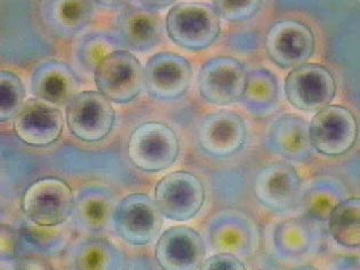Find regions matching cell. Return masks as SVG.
I'll return each mask as SVG.
<instances>
[{
    "label": "cell",
    "instance_id": "1",
    "mask_svg": "<svg viewBox=\"0 0 360 270\" xmlns=\"http://www.w3.org/2000/svg\"><path fill=\"white\" fill-rule=\"evenodd\" d=\"M165 30L177 46L190 52H200L220 37L221 20L212 5L180 3L168 11Z\"/></svg>",
    "mask_w": 360,
    "mask_h": 270
},
{
    "label": "cell",
    "instance_id": "2",
    "mask_svg": "<svg viewBox=\"0 0 360 270\" xmlns=\"http://www.w3.org/2000/svg\"><path fill=\"white\" fill-rule=\"evenodd\" d=\"M127 154L131 163L142 172H162L179 158L180 140L171 126L146 122L129 135Z\"/></svg>",
    "mask_w": 360,
    "mask_h": 270
},
{
    "label": "cell",
    "instance_id": "3",
    "mask_svg": "<svg viewBox=\"0 0 360 270\" xmlns=\"http://www.w3.org/2000/svg\"><path fill=\"white\" fill-rule=\"evenodd\" d=\"M75 200L74 191L65 180L38 179L22 195V212L38 227H56L70 218Z\"/></svg>",
    "mask_w": 360,
    "mask_h": 270
},
{
    "label": "cell",
    "instance_id": "4",
    "mask_svg": "<svg viewBox=\"0 0 360 270\" xmlns=\"http://www.w3.org/2000/svg\"><path fill=\"white\" fill-rule=\"evenodd\" d=\"M65 122L71 134L86 143H98L116 124L112 102L98 91H83L65 105Z\"/></svg>",
    "mask_w": 360,
    "mask_h": 270
},
{
    "label": "cell",
    "instance_id": "5",
    "mask_svg": "<svg viewBox=\"0 0 360 270\" xmlns=\"http://www.w3.org/2000/svg\"><path fill=\"white\" fill-rule=\"evenodd\" d=\"M98 92L117 105L134 101L144 89V69L127 49H118L100 62L94 71Z\"/></svg>",
    "mask_w": 360,
    "mask_h": 270
},
{
    "label": "cell",
    "instance_id": "6",
    "mask_svg": "<svg viewBox=\"0 0 360 270\" xmlns=\"http://www.w3.org/2000/svg\"><path fill=\"white\" fill-rule=\"evenodd\" d=\"M162 214L146 193H129L116 205L112 227L117 236L131 245H149L162 231Z\"/></svg>",
    "mask_w": 360,
    "mask_h": 270
},
{
    "label": "cell",
    "instance_id": "7",
    "mask_svg": "<svg viewBox=\"0 0 360 270\" xmlns=\"http://www.w3.org/2000/svg\"><path fill=\"white\" fill-rule=\"evenodd\" d=\"M153 200L164 218L186 222L202 211L206 191L197 175L188 171H174L159 180Z\"/></svg>",
    "mask_w": 360,
    "mask_h": 270
},
{
    "label": "cell",
    "instance_id": "8",
    "mask_svg": "<svg viewBox=\"0 0 360 270\" xmlns=\"http://www.w3.org/2000/svg\"><path fill=\"white\" fill-rule=\"evenodd\" d=\"M312 147L327 157L349 154L357 143V118L343 105H330L318 111L309 124Z\"/></svg>",
    "mask_w": 360,
    "mask_h": 270
},
{
    "label": "cell",
    "instance_id": "9",
    "mask_svg": "<svg viewBox=\"0 0 360 270\" xmlns=\"http://www.w3.org/2000/svg\"><path fill=\"white\" fill-rule=\"evenodd\" d=\"M338 84L330 69L318 63L294 68L285 79L287 101L304 112H318L332 103Z\"/></svg>",
    "mask_w": 360,
    "mask_h": 270
},
{
    "label": "cell",
    "instance_id": "10",
    "mask_svg": "<svg viewBox=\"0 0 360 270\" xmlns=\"http://www.w3.org/2000/svg\"><path fill=\"white\" fill-rule=\"evenodd\" d=\"M248 71L237 58L217 56L200 68L198 89L205 101L226 107L241 101L248 85Z\"/></svg>",
    "mask_w": 360,
    "mask_h": 270
},
{
    "label": "cell",
    "instance_id": "11",
    "mask_svg": "<svg viewBox=\"0 0 360 270\" xmlns=\"http://www.w3.org/2000/svg\"><path fill=\"white\" fill-rule=\"evenodd\" d=\"M193 75L188 58L176 53H157L144 68V89L157 101H176L189 91Z\"/></svg>",
    "mask_w": 360,
    "mask_h": 270
},
{
    "label": "cell",
    "instance_id": "12",
    "mask_svg": "<svg viewBox=\"0 0 360 270\" xmlns=\"http://www.w3.org/2000/svg\"><path fill=\"white\" fill-rule=\"evenodd\" d=\"M269 58L281 69H294L308 63L316 52V37L309 25L296 20H281L266 36Z\"/></svg>",
    "mask_w": 360,
    "mask_h": 270
},
{
    "label": "cell",
    "instance_id": "13",
    "mask_svg": "<svg viewBox=\"0 0 360 270\" xmlns=\"http://www.w3.org/2000/svg\"><path fill=\"white\" fill-rule=\"evenodd\" d=\"M197 139L205 154L217 158L233 156L246 145L248 126L233 111H215L202 118Z\"/></svg>",
    "mask_w": 360,
    "mask_h": 270
},
{
    "label": "cell",
    "instance_id": "14",
    "mask_svg": "<svg viewBox=\"0 0 360 270\" xmlns=\"http://www.w3.org/2000/svg\"><path fill=\"white\" fill-rule=\"evenodd\" d=\"M65 117L58 108L38 98L25 102L13 120V129L25 145L34 148L49 147L61 138Z\"/></svg>",
    "mask_w": 360,
    "mask_h": 270
},
{
    "label": "cell",
    "instance_id": "15",
    "mask_svg": "<svg viewBox=\"0 0 360 270\" xmlns=\"http://www.w3.org/2000/svg\"><path fill=\"white\" fill-rule=\"evenodd\" d=\"M301 187L302 181L294 166L275 163L259 169L254 193L259 204L272 212L286 213L299 204Z\"/></svg>",
    "mask_w": 360,
    "mask_h": 270
},
{
    "label": "cell",
    "instance_id": "16",
    "mask_svg": "<svg viewBox=\"0 0 360 270\" xmlns=\"http://www.w3.org/2000/svg\"><path fill=\"white\" fill-rule=\"evenodd\" d=\"M155 257L162 269H200L206 257V245L193 228L175 226L159 235Z\"/></svg>",
    "mask_w": 360,
    "mask_h": 270
},
{
    "label": "cell",
    "instance_id": "17",
    "mask_svg": "<svg viewBox=\"0 0 360 270\" xmlns=\"http://www.w3.org/2000/svg\"><path fill=\"white\" fill-rule=\"evenodd\" d=\"M117 39L122 49L129 52H149L158 46L164 37L165 25L156 12L141 6H127L117 18Z\"/></svg>",
    "mask_w": 360,
    "mask_h": 270
},
{
    "label": "cell",
    "instance_id": "18",
    "mask_svg": "<svg viewBox=\"0 0 360 270\" xmlns=\"http://www.w3.org/2000/svg\"><path fill=\"white\" fill-rule=\"evenodd\" d=\"M210 244L214 250L250 257L259 248V231L246 215L233 211L217 214L208 227Z\"/></svg>",
    "mask_w": 360,
    "mask_h": 270
},
{
    "label": "cell",
    "instance_id": "19",
    "mask_svg": "<svg viewBox=\"0 0 360 270\" xmlns=\"http://www.w3.org/2000/svg\"><path fill=\"white\" fill-rule=\"evenodd\" d=\"M269 147L292 163H308L314 157L309 123L296 115L278 117L268 134Z\"/></svg>",
    "mask_w": 360,
    "mask_h": 270
},
{
    "label": "cell",
    "instance_id": "20",
    "mask_svg": "<svg viewBox=\"0 0 360 270\" xmlns=\"http://www.w3.org/2000/svg\"><path fill=\"white\" fill-rule=\"evenodd\" d=\"M79 78L65 62H43L31 77V92L34 98L51 105H67L79 93Z\"/></svg>",
    "mask_w": 360,
    "mask_h": 270
},
{
    "label": "cell",
    "instance_id": "21",
    "mask_svg": "<svg viewBox=\"0 0 360 270\" xmlns=\"http://www.w3.org/2000/svg\"><path fill=\"white\" fill-rule=\"evenodd\" d=\"M95 5L93 1H44L39 15L51 34L58 38H71L89 27L94 18Z\"/></svg>",
    "mask_w": 360,
    "mask_h": 270
},
{
    "label": "cell",
    "instance_id": "22",
    "mask_svg": "<svg viewBox=\"0 0 360 270\" xmlns=\"http://www.w3.org/2000/svg\"><path fill=\"white\" fill-rule=\"evenodd\" d=\"M115 197L105 188H86L78 193L75 200V224L85 233H103L110 222L115 212Z\"/></svg>",
    "mask_w": 360,
    "mask_h": 270
},
{
    "label": "cell",
    "instance_id": "23",
    "mask_svg": "<svg viewBox=\"0 0 360 270\" xmlns=\"http://www.w3.org/2000/svg\"><path fill=\"white\" fill-rule=\"evenodd\" d=\"M279 101V85L275 74L266 68L248 71V85L241 103L250 114L266 117L277 109Z\"/></svg>",
    "mask_w": 360,
    "mask_h": 270
},
{
    "label": "cell",
    "instance_id": "24",
    "mask_svg": "<svg viewBox=\"0 0 360 270\" xmlns=\"http://www.w3.org/2000/svg\"><path fill=\"white\" fill-rule=\"evenodd\" d=\"M72 264L80 270L124 269L125 257L109 240L89 238L75 249Z\"/></svg>",
    "mask_w": 360,
    "mask_h": 270
},
{
    "label": "cell",
    "instance_id": "25",
    "mask_svg": "<svg viewBox=\"0 0 360 270\" xmlns=\"http://www.w3.org/2000/svg\"><path fill=\"white\" fill-rule=\"evenodd\" d=\"M272 237L279 255L287 258H296L310 251L316 236L308 220L292 218L279 222Z\"/></svg>",
    "mask_w": 360,
    "mask_h": 270
},
{
    "label": "cell",
    "instance_id": "26",
    "mask_svg": "<svg viewBox=\"0 0 360 270\" xmlns=\"http://www.w3.org/2000/svg\"><path fill=\"white\" fill-rule=\"evenodd\" d=\"M347 198L345 188L336 180L321 179L305 191L303 206L309 218L316 221H327L340 202Z\"/></svg>",
    "mask_w": 360,
    "mask_h": 270
},
{
    "label": "cell",
    "instance_id": "27",
    "mask_svg": "<svg viewBox=\"0 0 360 270\" xmlns=\"http://www.w3.org/2000/svg\"><path fill=\"white\" fill-rule=\"evenodd\" d=\"M330 235L340 245L357 249L360 245V200L345 198L328 219Z\"/></svg>",
    "mask_w": 360,
    "mask_h": 270
},
{
    "label": "cell",
    "instance_id": "28",
    "mask_svg": "<svg viewBox=\"0 0 360 270\" xmlns=\"http://www.w3.org/2000/svg\"><path fill=\"white\" fill-rule=\"evenodd\" d=\"M120 49L122 46L115 34L93 32L84 36L77 44V60L84 70L94 72L100 62Z\"/></svg>",
    "mask_w": 360,
    "mask_h": 270
},
{
    "label": "cell",
    "instance_id": "29",
    "mask_svg": "<svg viewBox=\"0 0 360 270\" xmlns=\"http://www.w3.org/2000/svg\"><path fill=\"white\" fill-rule=\"evenodd\" d=\"M25 85L21 78L12 71L0 72V122L6 123L14 120L25 105Z\"/></svg>",
    "mask_w": 360,
    "mask_h": 270
},
{
    "label": "cell",
    "instance_id": "30",
    "mask_svg": "<svg viewBox=\"0 0 360 270\" xmlns=\"http://www.w3.org/2000/svg\"><path fill=\"white\" fill-rule=\"evenodd\" d=\"M262 1L246 0V1H224L217 0L212 3V7L217 15L224 21L231 23L250 21L259 14L262 8Z\"/></svg>",
    "mask_w": 360,
    "mask_h": 270
},
{
    "label": "cell",
    "instance_id": "31",
    "mask_svg": "<svg viewBox=\"0 0 360 270\" xmlns=\"http://www.w3.org/2000/svg\"><path fill=\"white\" fill-rule=\"evenodd\" d=\"M205 270H244L246 269L244 262L236 255L219 252L212 255L208 260L204 261L202 268Z\"/></svg>",
    "mask_w": 360,
    "mask_h": 270
},
{
    "label": "cell",
    "instance_id": "32",
    "mask_svg": "<svg viewBox=\"0 0 360 270\" xmlns=\"http://www.w3.org/2000/svg\"><path fill=\"white\" fill-rule=\"evenodd\" d=\"M25 240L30 243L31 245H34L37 249L46 250L52 249V246L49 244H54V245H61L63 244L61 240H58V237L56 236V233H49V231H34L29 229L27 233L23 235Z\"/></svg>",
    "mask_w": 360,
    "mask_h": 270
},
{
    "label": "cell",
    "instance_id": "33",
    "mask_svg": "<svg viewBox=\"0 0 360 270\" xmlns=\"http://www.w3.org/2000/svg\"><path fill=\"white\" fill-rule=\"evenodd\" d=\"M16 240H18V237H16L15 231L8 226L7 227L3 226L1 228V250H5L1 252L3 260H11L15 257L16 245H18Z\"/></svg>",
    "mask_w": 360,
    "mask_h": 270
},
{
    "label": "cell",
    "instance_id": "34",
    "mask_svg": "<svg viewBox=\"0 0 360 270\" xmlns=\"http://www.w3.org/2000/svg\"><path fill=\"white\" fill-rule=\"evenodd\" d=\"M230 43L233 49L241 52V54H250L252 51H255L257 46V36L253 34H238Z\"/></svg>",
    "mask_w": 360,
    "mask_h": 270
},
{
    "label": "cell",
    "instance_id": "35",
    "mask_svg": "<svg viewBox=\"0 0 360 270\" xmlns=\"http://www.w3.org/2000/svg\"><path fill=\"white\" fill-rule=\"evenodd\" d=\"M140 5L144 10L150 11V12L158 13L159 11L165 10L167 7L173 5V1H162V0H155V1H139Z\"/></svg>",
    "mask_w": 360,
    "mask_h": 270
}]
</instances>
